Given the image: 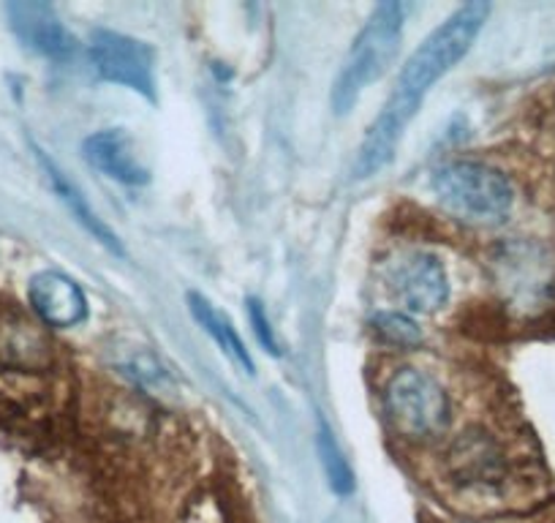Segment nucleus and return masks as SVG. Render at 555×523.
Instances as JSON below:
<instances>
[{
  "label": "nucleus",
  "mask_w": 555,
  "mask_h": 523,
  "mask_svg": "<svg viewBox=\"0 0 555 523\" xmlns=\"http://www.w3.org/2000/svg\"><path fill=\"white\" fill-rule=\"evenodd\" d=\"M189 308H191V317L196 319L202 330L216 341L218 349L250 377L254 373V357H250V349L245 346V341L240 339V333L234 330V324L229 322L227 314L221 311L218 306H212L205 295L199 292H189Z\"/></svg>",
  "instance_id": "9b49d317"
},
{
  "label": "nucleus",
  "mask_w": 555,
  "mask_h": 523,
  "mask_svg": "<svg viewBox=\"0 0 555 523\" xmlns=\"http://www.w3.org/2000/svg\"><path fill=\"white\" fill-rule=\"evenodd\" d=\"M39 162H41V167H44L47 178H50L52 189H55V194L61 196L63 205H66L68 211H72V216L77 218V221L82 224V227L88 229V232L93 234V238L99 240L101 245H106V248H109L112 254H126V251H122L120 238H117V234L112 232L109 224H106L104 218H99V213H95L93 207H90V202L85 200L82 191H79L77 186H74L72 180L66 178V173H63V169H57L55 164H52L50 158H47L41 151H39Z\"/></svg>",
  "instance_id": "f8f14e48"
},
{
  "label": "nucleus",
  "mask_w": 555,
  "mask_h": 523,
  "mask_svg": "<svg viewBox=\"0 0 555 523\" xmlns=\"http://www.w3.org/2000/svg\"><path fill=\"white\" fill-rule=\"evenodd\" d=\"M434 194L463 221L495 224L512 211V186L499 169L477 162H450L430 178Z\"/></svg>",
  "instance_id": "7ed1b4c3"
},
{
  "label": "nucleus",
  "mask_w": 555,
  "mask_h": 523,
  "mask_svg": "<svg viewBox=\"0 0 555 523\" xmlns=\"http://www.w3.org/2000/svg\"><path fill=\"white\" fill-rule=\"evenodd\" d=\"M387 284L395 292V297L409 311L416 314L439 311L450 297L444 265L434 254H423V251H414V254H405L398 262H392Z\"/></svg>",
  "instance_id": "423d86ee"
},
{
  "label": "nucleus",
  "mask_w": 555,
  "mask_h": 523,
  "mask_svg": "<svg viewBox=\"0 0 555 523\" xmlns=\"http://www.w3.org/2000/svg\"><path fill=\"white\" fill-rule=\"evenodd\" d=\"M248 322L250 328H254L256 341H259L270 355H281V344H278L270 317H267L264 306H261V301H256V297H248Z\"/></svg>",
  "instance_id": "2eb2a0df"
},
{
  "label": "nucleus",
  "mask_w": 555,
  "mask_h": 523,
  "mask_svg": "<svg viewBox=\"0 0 555 523\" xmlns=\"http://www.w3.org/2000/svg\"><path fill=\"white\" fill-rule=\"evenodd\" d=\"M90 61L106 82L156 101V52L151 44L117 30H95L90 36Z\"/></svg>",
  "instance_id": "39448f33"
},
{
  "label": "nucleus",
  "mask_w": 555,
  "mask_h": 523,
  "mask_svg": "<svg viewBox=\"0 0 555 523\" xmlns=\"http://www.w3.org/2000/svg\"><path fill=\"white\" fill-rule=\"evenodd\" d=\"M409 9L398 0L378 3L371 12L367 23L351 41L349 55L344 58L338 68V77L333 82V110L335 115H349L360 101L362 90L371 88L378 77L389 68L400 50L403 39V25Z\"/></svg>",
  "instance_id": "f03ea898"
},
{
  "label": "nucleus",
  "mask_w": 555,
  "mask_h": 523,
  "mask_svg": "<svg viewBox=\"0 0 555 523\" xmlns=\"http://www.w3.org/2000/svg\"><path fill=\"white\" fill-rule=\"evenodd\" d=\"M373 328L382 335L387 344L400 346V349H414V346L423 344V330L409 314L400 311H378L373 317Z\"/></svg>",
  "instance_id": "4468645a"
},
{
  "label": "nucleus",
  "mask_w": 555,
  "mask_h": 523,
  "mask_svg": "<svg viewBox=\"0 0 555 523\" xmlns=\"http://www.w3.org/2000/svg\"><path fill=\"white\" fill-rule=\"evenodd\" d=\"M14 30L23 36L28 47H34L41 55L66 58L74 52L77 41L68 34L66 25L55 17L47 7H14L12 9Z\"/></svg>",
  "instance_id": "9d476101"
},
{
  "label": "nucleus",
  "mask_w": 555,
  "mask_h": 523,
  "mask_svg": "<svg viewBox=\"0 0 555 523\" xmlns=\"http://www.w3.org/2000/svg\"><path fill=\"white\" fill-rule=\"evenodd\" d=\"M30 306L36 317L50 328H77L88 319V297L82 286L61 270H44L34 276L28 286Z\"/></svg>",
  "instance_id": "6e6552de"
},
{
  "label": "nucleus",
  "mask_w": 555,
  "mask_h": 523,
  "mask_svg": "<svg viewBox=\"0 0 555 523\" xmlns=\"http://www.w3.org/2000/svg\"><path fill=\"white\" fill-rule=\"evenodd\" d=\"M82 153L93 169L122 186H145L151 180V169L142 162L137 142L122 128L95 131L82 142Z\"/></svg>",
  "instance_id": "0eeeda50"
},
{
  "label": "nucleus",
  "mask_w": 555,
  "mask_h": 523,
  "mask_svg": "<svg viewBox=\"0 0 555 523\" xmlns=\"http://www.w3.org/2000/svg\"><path fill=\"white\" fill-rule=\"evenodd\" d=\"M450 472L452 480L461 485H474V488H488V485L501 483L506 472L504 452L499 442L485 431H472L461 436L450 450Z\"/></svg>",
  "instance_id": "1a4fd4ad"
},
{
  "label": "nucleus",
  "mask_w": 555,
  "mask_h": 523,
  "mask_svg": "<svg viewBox=\"0 0 555 523\" xmlns=\"http://www.w3.org/2000/svg\"><path fill=\"white\" fill-rule=\"evenodd\" d=\"M317 450H319V461H322L324 474H327L330 488H333L338 496L354 494L357 488L354 472H351L338 439H335V434L330 431V425L324 423V420H319L317 425Z\"/></svg>",
  "instance_id": "ddd939ff"
},
{
  "label": "nucleus",
  "mask_w": 555,
  "mask_h": 523,
  "mask_svg": "<svg viewBox=\"0 0 555 523\" xmlns=\"http://www.w3.org/2000/svg\"><path fill=\"white\" fill-rule=\"evenodd\" d=\"M488 17L490 3L474 0V3H466L455 14H450L423 44L416 47L409 63L400 68L392 93L384 101L382 112L376 115L373 126L367 128L365 140L357 151V178H371V175H376L378 169L392 162L395 151L403 140L405 126L414 120L425 95L434 90V85L447 72H452L463 61V55L472 50Z\"/></svg>",
  "instance_id": "f257e3e1"
},
{
  "label": "nucleus",
  "mask_w": 555,
  "mask_h": 523,
  "mask_svg": "<svg viewBox=\"0 0 555 523\" xmlns=\"http://www.w3.org/2000/svg\"><path fill=\"white\" fill-rule=\"evenodd\" d=\"M384 404L395 429L411 439L439 436L450 423L447 390L420 368H400L384 390Z\"/></svg>",
  "instance_id": "20e7f679"
}]
</instances>
